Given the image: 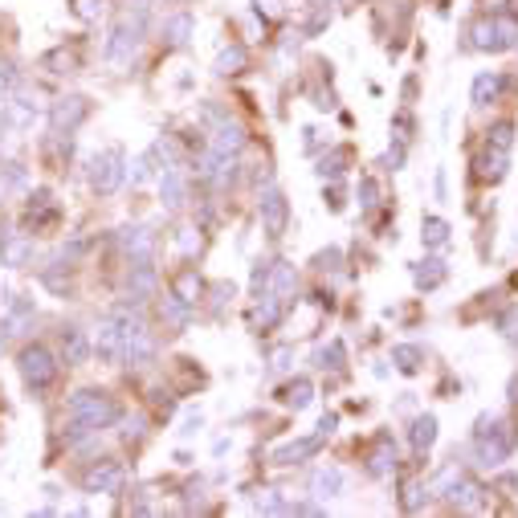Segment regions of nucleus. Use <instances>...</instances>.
Listing matches in <instances>:
<instances>
[{
	"mask_svg": "<svg viewBox=\"0 0 518 518\" xmlns=\"http://www.w3.org/2000/svg\"><path fill=\"white\" fill-rule=\"evenodd\" d=\"M119 416V408H115V400L106 396V392H78L74 400H70V421H74V437H82V432H94L102 429V425H111Z\"/></svg>",
	"mask_w": 518,
	"mask_h": 518,
	"instance_id": "nucleus-1",
	"label": "nucleus"
},
{
	"mask_svg": "<svg viewBox=\"0 0 518 518\" xmlns=\"http://www.w3.org/2000/svg\"><path fill=\"white\" fill-rule=\"evenodd\" d=\"M518 445V432L510 421H481V429H477V461L486 466V470H494V466H502L510 453H515Z\"/></svg>",
	"mask_w": 518,
	"mask_h": 518,
	"instance_id": "nucleus-2",
	"label": "nucleus"
},
{
	"mask_svg": "<svg viewBox=\"0 0 518 518\" xmlns=\"http://www.w3.org/2000/svg\"><path fill=\"white\" fill-rule=\"evenodd\" d=\"M143 12L135 17V12H127L123 17V25L115 29V37H111V45H106V61L111 66H127L131 61V53H135V45H139V37H143Z\"/></svg>",
	"mask_w": 518,
	"mask_h": 518,
	"instance_id": "nucleus-3",
	"label": "nucleus"
},
{
	"mask_svg": "<svg viewBox=\"0 0 518 518\" xmlns=\"http://www.w3.org/2000/svg\"><path fill=\"white\" fill-rule=\"evenodd\" d=\"M21 376H25L29 388H49L53 376H57V363L45 347H25L21 351Z\"/></svg>",
	"mask_w": 518,
	"mask_h": 518,
	"instance_id": "nucleus-4",
	"label": "nucleus"
},
{
	"mask_svg": "<svg viewBox=\"0 0 518 518\" xmlns=\"http://www.w3.org/2000/svg\"><path fill=\"white\" fill-rule=\"evenodd\" d=\"M286 220H290L286 196H282L278 188H269V192L261 196V224H265V233H269V237H282V233H286Z\"/></svg>",
	"mask_w": 518,
	"mask_h": 518,
	"instance_id": "nucleus-5",
	"label": "nucleus"
},
{
	"mask_svg": "<svg viewBox=\"0 0 518 518\" xmlns=\"http://www.w3.org/2000/svg\"><path fill=\"white\" fill-rule=\"evenodd\" d=\"M94 351H98L106 363L123 359V323H119V314H115V318H106V323L98 327V343H94Z\"/></svg>",
	"mask_w": 518,
	"mask_h": 518,
	"instance_id": "nucleus-6",
	"label": "nucleus"
},
{
	"mask_svg": "<svg viewBox=\"0 0 518 518\" xmlns=\"http://www.w3.org/2000/svg\"><path fill=\"white\" fill-rule=\"evenodd\" d=\"M123 486V466L119 461H102L86 474V490L90 494H115Z\"/></svg>",
	"mask_w": 518,
	"mask_h": 518,
	"instance_id": "nucleus-7",
	"label": "nucleus"
},
{
	"mask_svg": "<svg viewBox=\"0 0 518 518\" xmlns=\"http://www.w3.org/2000/svg\"><path fill=\"white\" fill-rule=\"evenodd\" d=\"M86 111H90L86 98H57V102H53V127L57 131L78 127V123L86 119Z\"/></svg>",
	"mask_w": 518,
	"mask_h": 518,
	"instance_id": "nucleus-8",
	"label": "nucleus"
},
{
	"mask_svg": "<svg viewBox=\"0 0 518 518\" xmlns=\"http://www.w3.org/2000/svg\"><path fill=\"white\" fill-rule=\"evenodd\" d=\"M318 449H323V437H303V441H290V445L274 449V461H278V466H294V461H303V457H314Z\"/></svg>",
	"mask_w": 518,
	"mask_h": 518,
	"instance_id": "nucleus-9",
	"label": "nucleus"
},
{
	"mask_svg": "<svg viewBox=\"0 0 518 518\" xmlns=\"http://www.w3.org/2000/svg\"><path fill=\"white\" fill-rule=\"evenodd\" d=\"M282 310H286V303L274 294V290H265L258 298V306H253V327L258 331H269V327H278V318H282Z\"/></svg>",
	"mask_w": 518,
	"mask_h": 518,
	"instance_id": "nucleus-10",
	"label": "nucleus"
},
{
	"mask_svg": "<svg viewBox=\"0 0 518 518\" xmlns=\"http://www.w3.org/2000/svg\"><path fill=\"white\" fill-rule=\"evenodd\" d=\"M241 143H245V131L237 127V123H220V131L213 135V155H224V160H233L237 151H241Z\"/></svg>",
	"mask_w": 518,
	"mask_h": 518,
	"instance_id": "nucleus-11",
	"label": "nucleus"
},
{
	"mask_svg": "<svg viewBox=\"0 0 518 518\" xmlns=\"http://www.w3.org/2000/svg\"><path fill=\"white\" fill-rule=\"evenodd\" d=\"M269 278H274V294H278V298H282L286 306L294 303V290H298V278H294V265H286V261H274Z\"/></svg>",
	"mask_w": 518,
	"mask_h": 518,
	"instance_id": "nucleus-12",
	"label": "nucleus"
},
{
	"mask_svg": "<svg viewBox=\"0 0 518 518\" xmlns=\"http://www.w3.org/2000/svg\"><path fill=\"white\" fill-rule=\"evenodd\" d=\"M94 188H102V192H111L115 184H119V151H106V155H98L94 160Z\"/></svg>",
	"mask_w": 518,
	"mask_h": 518,
	"instance_id": "nucleus-13",
	"label": "nucleus"
},
{
	"mask_svg": "<svg viewBox=\"0 0 518 518\" xmlns=\"http://www.w3.org/2000/svg\"><path fill=\"white\" fill-rule=\"evenodd\" d=\"M339 490H343V474L331 470V466H323V470L314 474V481H310V494H314V498H335Z\"/></svg>",
	"mask_w": 518,
	"mask_h": 518,
	"instance_id": "nucleus-14",
	"label": "nucleus"
},
{
	"mask_svg": "<svg viewBox=\"0 0 518 518\" xmlns=\"http://www.w3.org/2000/svg\"><path fill=\"white\" fill-rule=\"evenodd\" d=\"M477 175H481V180H490V184H498V180L506 175V151L490 147V155H481V160H477Z\"/></svg>",
	"mask_w": 518,
	"mask_h": 518,
	"instance_id": "nucleus-15",
	"label": "nucleus"
},
{
	"mask_svg": "<svg viewBox=\"0 0 518 518\" xmlns=\"http://www.w3.org/2000/svg\"><path fill=\"white\" fill-rule=\"evenodd\" d=\"M502 94V78L498 74H477L474 78V106H490Z\"/></svg>",
	"mask_w": 518,
	"mask_h": 518,
	"instance_id": "nucleus-16",
	"label": "nucleus"
},
{
	"mask_svg": "<svg viewBox=\"0 0 518 518\" xmlns=\"http://www.w3.org/2000/svg\"><path fill=\"white\" fill-rule=\"evenodd\" d=\"M245 61H249L245 45H229V49L216 57V74H241V70H245Z\"/></svg>",
	"mask_w": 518,
	"mask_h": 518,
	"instance_id": "nucleus-17",
	"label": "nucleus"
},
{
	"mask_svg": "<svg viewBox=\"0 0 518 518\" xmlns=\"http://www.w3.org/2000/svg\"><path fill=\"white\" fill-rule=\"evenodd\" d=\"M66 355H70V363H86V359H90L86 331H78V327H70V331H66Z\"/></svg>",
	"mask_w": 518,
	"mask_h": 518,
	"instance_id": "nucleus-18",
	"label": "nucleus"
},
{
	"mask_svg": "<svg viewBox=\"0 0 518 518\" xmlns=\"http://www.w3.org/2000/svg\"><path fill=\"white\" fill-rule=\"evenodd\" d=\"M175 298H184L188 306L200 298V274H196V269H184V274L175 278Z\"/></svg>",
	"mask_w": 518,
	"mask_h": 518,
	"instance_id": "nucleus-19",
	"label": "nucleus"
},
{
	"mask_svg": "<svg viewBox=\"0 0 518 518\" xmlns=\"http://www.w3.org/2000/svg\"><path fill=\"white\" fill-rule=\"evenodd\" d=\"M449 498H453L457 506H466V510H477V506H481V486H477V481H457Z\"/></svg>",
	"mask_w": 518,
	"mask_h": 518,
	"instance_id": "nucleus-20",
	"label": "nucleus"
},
{
	"mask_svg": "<svg viewBox=\"0 0 518 518\" xmlns=\"http://www.w3.org/2000/svg\"><path fill=\"white\" fill-rule=\"evenodd\" d=\"M441 278H445V261L429 258V261H421V265H416V286H421V290L441 286Z\"/></svg>",
	"mask_w": 518,
	"mask_h": 518,
	"instance_id": "nucleus-21",
	"label": "nucleus"
},
{
	"mask_svg": "<svg viewBox=\"0 0 518 518\" xmlns=\"http://www.w3.org/2000/svg\"><path fill=\"white\" fill-rule=\"evenodd\" d=\"M494 37H498V49H515L518 45V21L515 17H494Z\"/></svg>",
	"mask_w": 518,
	"mask_h": 518,
	"instance_id": "nucleus-22",
	"label": "nucleus"
},
{
	"mask_svg": "<svg viewBox=\"0 0 518 518\" xmlns=\"http://www.w3.org/2000/svg\"><path fill=\"white\" fill-rule=\"evenodd\" d=\"M432 441H437V421H432V416H421V421L412 425V449L425 453Z\"/></svg>",
	"mask_w": 518,
	"mask_h": 518,
	"instance_id": "nucleus-23",
	"label": "nucleus"
},
{
	"mask_svg": "<svg viewBox=\"0 0 518 518\" xmlns=\"http://www.w3.org/2000/svg\"><path fill=\"white\" fill-rule=\"evenodd\" d=\"M164 204H168V209H180V204H184V180H180L175 168L164 172Z\"/></svg>",
	"mask_w": 518,
	"mask_h": 518,
	"instance_id": "nucleus-24",
	"label": "nucleus"
},
{
	"mask_svg": "<svg viewBox=\"0 0 518 518\" xmlns=\"http://www.w3.org/2000/svg\"><path fill=\"white\" fill-rule=\"evenodd\" d=\"M164 33H168V41L172 45H184L188 37H192V17H188V12H175L172 21L164 25Z\"/></svg>",
	"mask_w": 518,
	"mask_h": 518,
	"instance_id": "nucleus-25",
	"label": "nucleus"
},
{
	"mask_svg": "<svg viewBox=\"0 0 518 518\" xmlns=\"http://www.w3.org/2000/svg\"><path fill=\"white\" fill-rule=\"evenodd\" d=\"M392 461H396V453H392V437H380V445H376V453H372V474H388Z\"/></svg>",
	"mask_w": 518,
	"mask_h": 518,
	"instance_id": "nucleus-26",
	"label": "nucleus"
},
{
	"mask_svg": "<svg viewBox=\"0 0 518 518\" xmlns=\"http://www.w3.org/2000/svg\"><path fill=\"white\" fill-rule=\"evenodd\" d=\"M310 396H314L310 380H298V384H290V388L282 392V400H286L290 408H306V404H310Z\"/></svg>",
	"mask_w": 518,
	"mask_h": 518,
	"instance_id": "nucleus-27",
	"label": "nucleus"
},
{
	"mask_svg": "<svg viewBox=\"0 0 518 518\" xmlns=\"http://www.w3.org/2000/svg\"><path fill=\"white\" fill-rule=\"evenodd\" d=\"M314 363H318L323 372H339V367H343V343H331V347H323V351L314 355Z\"/></svg>",
	"mask_w": 518,
	"mask_h": 518,
	"instance_id": "nucleus-28",
	"label": "nucleus"
},
{
	"mask_svg": "<svg viewBox=\"0 0 518 518\" xmlns=\"http://www.w3.org/2000/svg\"><path fill=\"white\" fill-rule=\"evenodd\" d=\"M445 241H449V224H445V220H437V216H429V220H425V245L441 249Z\"/></svg>",
	"mask_w": 518,
	"mask_h": 518,
	"instance_id": "nucleus-29",
	"label": "nucleus"
},
{
	"mask_svg": "<svg viewBox=\"0 0 518 518\" xmlns=\"http://www.w3.org/2000/svg\"><path fill=\"white\" fill-rule=\"evenodd\" d=\"M160 310H164V318H168V323H172V327H184V323H188V303H184V298H164V306H160Z\"/></svg>",
	"mask_w": 518,
	"mask_h": 518,
	"instance_id": "nucleus-30",
	"label": "nucleus"
},
{
	"mask_svg": "<svg viewBox=\"0 0 518 518\" xmlns=\"http://www.w3.org/2000/svg\"><path fill=\"white\" fill-rule=\"evenodd\" d=\"M474 45H477V49H498L494 21H477V25H474Z\"/></svg>",
	"mask_w": 518,
	"mask_h": 518,
	"instance_id": "nucleus-31",
	"label": "nucleus"
},
{
	"mask_svg": "<svg viewBox=\"0 0 518 518\" xmlns=\"http://www.w3.org/2000/svg\"><path fill=\"white\" fill-rule=\"evenodd\" d=\"M396 363H400V372H416L421 367V347H396Z\"/></svg>",
	"mask_w": 518,
	"mask_h": 518,
	"instance_id": "nucleus-32",
	"label": "nucleus"
},
{
	"mask_svg": "<svg viewBox=\"0 0 518 518\" xmlns=\"http://www.w3.org/2000/svg\"><path fill=\"white\" fill-rule=\"evenodd\" d=\"M510 143H515V127H510V123H498V127L490 131V147L510 151Z\"/></svg>",
	"mask_w": 518,
	"mask_h": 518,
	"instance_id": "nucleus-33",
	"label": "nucleus"
},
{
	"mask_svg": "<svg viewBox=\"0 0 518 518\" xmlns=\"http://www.w3.org/2000/svg\"><path fill=\"white\" fill-rule=\"evenodd\" d=\"M347 160H351V151H347V147H339L335 155H327V160H323V175H339Z\"/></svg>",
	"mask_w": 518,
	"mask_h": 518,
	"instance_id": "nucleus-34",
	"label": "nucleus"
},
{
	"mask_svg": "<svg viewBox=\"0 0 518 518\" xmlns=\"http://www.w3.org/2000/svg\"><path fill=\"white\" fill-rule=\"evenodd\" d=\"M359 204H363V209H376V204H380V188H376V180H363V184H359Z\"/></svg>",
	"mask_w": 518,
	"mask_h": 518,
	"instance_id": "nucleus-35",
	"label": "nucleus"
},
{
	"mask_svg": "<svg viewBox=\"0 0 518 518\" xmlns=\"http://www.w3.org/2000/svg\"><path fill=\"white\" fill-rule=\"evenodd\" d=\"M269 367H274V372H286V367H290V347H278V351H274V363H269Z\"/></svg>",
	"mask_w": 518,
	"mask_h": 518,
	"instance_id": "nucleus-36",
	"label": "nucleus"
},
{
	"mask_svg": "<svg viewBox=\"0 0 518 518\" xmlns=\"http://www.w3.org/2000/svg\"><path fill=\"white\" fill-rule=\"evenodd\" d=\"M29 258V241H17L12 249H8V261H25Z\"/></svg>",
	"mask_w": 518,
	"mask_h": 518,
	"instance_id": "nucleus-37",
	"label": "nucleus"
},
{
	"mask_svg": "<svg viewBox=\"0 0 518 518\" xmlns=\"http://www.w3.org/2000/svg\"><path fill=\"white\" fill-rule=\"evenodd\" d=\"M8 86H12V66H8V61H0V94H4Z\"/></svg>",
	"mask_w": 518,
	"mask_h": 518,
	"instance_id": "nucleus-38",
	"label": "nucleus"
},
{
	"mask_svg": "<svg viewBox=\"0 0 518 518\" xmlns=\"http://www.w3.org/2000/svg\"><path fill=\"white\" fill-rule=\"evenodd\" d=\"M131 180H135V184H143V180H147V160H139V164H131Z\"/></svg>",
	"mask_w": 518,
	"mask_h": 518,
	"instance_id": "nucleus-39",
	"label": "nucleus"
},
{
	"mask_svg": "<svg viewBox=\"0 0 518 518\" xmlns=\"http://www.w3.org/2000/svg\"><path fill=\"white\" fill-rule=\"evenodd\" d=\"M78 12H82V17H94V12H98V0H82V4H78Z\"/></svg>",
	"mask_w": 518,
	"mask_h": 518,
	"instance_id": "nucleus-40",
	"label": "nucleus"
},
{
	"mask_svg": "<svg viewBox=\"0 0 518 518\" xmlns=\"http://www.w3.org/2000/svg\"><path fill=\"white\" fill-rule=\"evenodd\" d=\"M258 12H269V17H274V12H278V0H258Z\"/></svg>",
	"mask_w": 518,
	"mask_h": 518,
	"instance_id": "nucleus-41",
	"label": "nucleus"
},
{
	"mask_svg": "<svg viewBox=\"0 0 518 518\" xmlns=\"http://www.w3.org/2000/svg\"><path fill=\"white\" fill-rule=\"evenodd\" d=\"M327 432H335V416H323V425H318V437H327Z\"/></svg>",
	"mask_w": 518,
	"mask_h": 518,
	"instance_id": "nucleus-42",
	"label": "nucleus"
},
{
	"mask_svg": "<svg viewBox=\"0 0 518 518\" xmlns=\"http://www.w3.org/2000/svg\"><path fill=\"white\" fill-rule=\"evenodd\" d=\"M510 400H518V380H515V384H510Z\"/></svg>",
	"mask_w": 518,
	"mask_h": 518,
	"instance_id": "nucleus-43",
	"label": "nucleus"
},
{
	"mask_svg": "<svg viewBox=\"0 0 518 518\" xmlns=\"http://www.w3.org/2000/svg\"><path fill=\"white\" fill-rule=\"evenodd\" d=\"M510 4H515V12H518V0H510Z\"/></svg>",
	"mask_w": 518,
	"mask_h": 518,
	"instance_id": "nucleus-44",
	"label": "nucleus"
}]
</instances>
